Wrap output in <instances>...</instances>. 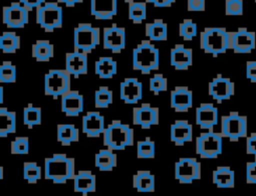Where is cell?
Returning <instances> with one entry per match:
<instances>
[{"label": "cell", "instance_id": "cell-1", "mask_svg": "<svg viewBox=\"0 0 256 196\" xmlns=\"http://www.w3.org/2000/svg\"><path fill=\"white\" fill-rule=\"evenodd\" d=\"M76 175L74 158L56 153L44 160V178L54 184H64Z\"/></svg>", "mask_w": 256, "mask_h": 196}, {"label": "cell", "instance_id": "cell-2", "mask_svg": "<svg viewBox=\"0 0 256 196\" xmlns=\"http://www.w3.org/2000/svg\"><path fill=\"white\" fill-rule=\"evenodd\" d=\"M104 145L112 151L124 150L134 144V130L120 121H112L102 133Z\"/></svg>", "mask_w": 256, "mask_h": 196}, {"label": "cell", "instance_id": "cell-3", "mask_svg": "<svg viewBox=\"0 0 256 196\" xmlns=\"http://www.w3.org/2000/svg\"><path fill=\"white\" fill-rule=\"evenodd\" d=\"M160 64V52L150 40H143L133 50V68L143 74H149L158 70Z\"/></svg>", "mask_w": 256, "mask_h": 196}, {"label": "cell", "instance_id": "cell-4", "mask_svg": "<svg viewBox=\"0 0 256 196\" xmlns=\"http://www.w3.org/2000/svg\"><path fill=\"white\" fill-rule=\"evenodd\" d=\"M229 32L224 28H206L200 34V48L209 54L218 56L229 50Z\"/></svg>", "mask_w": 256, "mask_h": 196}, {"label": "cell", "instance_id": "cell-5", "mask_svg": "<svg viewBox=\"0 0 256 196\" xmlns=\"http://www.w3.org/2000/svg\"><path fill=\"white\" fill-rule=\"evenodd\" d=\"M100 42V32L98 28L90 24H80L74 32V50L90 54Z\"/></svg>", "mask_w": 256, "mask_h": 196}, {"label": "cell", "instance_id": "cell-6", "mask_svg": "<svg viewBox=\"0 0 256 196\" xmlns=\"http://www.w3.org/2000/svg\"><path fill=\"white\" fill-rule=\"evenodd\" d=\"M36 24L46 32H54L62 26V8L56 2H44L36 8Z\"/></svg>", "mask_w": 256, "mask_h": 196}, {"label": "cell", "instance_id": "cell-7", "mask_svg": "<svg viewBox=\"0 0 256 196\" xmlns=\"http://www.w3.org/2000/svg\"><path fill=\"white\" fill-rule=\"evenodd\" d=\"M72 76L64 70H50L44 74V94L58 99L70 90Z\"/></svg>", "mask_w": 256, "mask_h": 196}, {"label": "cell", "instance_id": "cell-8", "mask_svg": "<svg viewBox=\"0 0 256 196\" xmlns=\"http://www.w3.org/2000/svg\"><path fill=\"white\" fill-rule=\"evenodd\" d=\"M221 136L237 142L247 136V117L231 112L221 119Z\"/></svg>", "mask_w": 256, "mask_h": 196}, {"label": "cell", "instance_id": "cell-9", "mask_svg": "<svg viewBox=\"0 0 256 196\" xmlns=\"http://www.w3.org/2000/svg\"><path fill=\"white\" fill-rule=\"evenodd\" d=\"M221 134L209 131L202 133L196 139V153L204 159L217 158L223 149Z\"/></svg>", "mask_w": 256, "mask_h": 196}, {"label": "cell", "instance_id": "cell-10", "mask_svg": "<svg viewBox=\"0 0 256 196\" xmlns=\"http://www.w3.org/2000/svg\"><path fill=\"white\" fill-rule=\"evenodd\" d=\"M30 12L20 2H12L2 8V22L8 28H24L30 22Z\"/></svg>", "mask_w": 256, "mask_h": 196}, {"label": "cell", "instance_id": "cell-11", "mask_svg": "<svg viewBox=\"0 0 256 196\" xmlns=\"http://www.w3.org/2000/svg\"><path fill=\"white\" fill-rule=\"evenodd\" d=\"M175 178L181 184H191L201 178V163L195 158H181L175 164Z\"/></svg>", "mask_w": 256, "mask_h": 196}, {"label": "cell", "instance_id": "cell-12", "mask_svg": "<svg viewBox=\"0 0 256 196\" xmlns=\"http://www.w3.org/2000/svg\"><path fill=\"white\" fill-rule=\"evenodd\" d=\"M229 50L236 54H250L256 46V38L253 32L245 28H239L235 32H229Z\"/></svg>", "mask_w": 256, "mask_h": 196}, {"label": "cell", "instance_id": "cell-13", "mask_svg": "<svg viewBox=\"0 0 256 196\" xmlns=\"http://www.w3.org/2000/svg\"><path fill=\"white\" fill-rule=\"evenodd\" d=\"M126 34L124 28L112 24L104 28L102 46L104 50H110L112 54H120L126 48Z\"/></svg>", "mask_w": 256, "mask_h": 196}, {"label": "cell", "instance_id": "cell-14", "mask_svg": "<svg viewBox=\"0 0 256 196\" xmlns=\"http://www.w3.org/2000/svg\"><path fill=\"white\" fill-rule=\"evenodd\" d=\"M234 82L221 74H218L208 84V92L218 103L230 100L234 94Z\"/></svg>", "mask_w": 256, "mask_h": 196}, {"label": "cell", "instance_id": "cell-15", "mask_svg": "<svg viewBox=\"0 0 256 196\" xmlns=\"http://www.w3.org/2000/svg\"><path fill=\"white\" fill-rule=\"evenodd\" d=\"M160 113L159 109L150 104H143L141 107L133 110V123L143 129H150L152 126L159 124Z\"/></svg>", "mask_w": 256, "mask_h": 196}, {"label": "cell", "instance_id": "cell-16", "mask_svg": "<svg viewBox=\"0 0 256 196\" xmlns=\"http://www.w3.org/2000/svg\"><path fill=\"white\" fill-rule=\"evenodd\" d=\"M120 98L126 104H136L143 98V84L135 78H124L120 84Z\"/></svg>", "mask_w": 256, "mask_h": 196}, {"label": "cell", "instance_id": "cell-17", "mask_svg": "<svg viewBox=\"0 0 256 196\" xmlns=\"http://www.w3.org/2000/svg\"><path fill=\"white\" fill-rule=\"evenodd\" d=\"M84 96L78 90H70L60 96L62 112L68 117H78L84 111Z\"/></svg>", "mask_w": 256, "mask_h": 196}, {"label": "cell", "instance_id": "cell-18", "mask_svg": "<svg viewBox=\"0 0 256 196\" xmlns=\"http://www.w3.org/2000/svg\"><path fill=\"white\" fill-rule=\"evenodd\" d=\"M193 106V92L187 86H176L170 94V107L176 112H187Z\"/></svg>", "mask_w": 256, "mask_h": 196}, {"label": "cell", "instance_id": "cell-19", "mask_svg": "<svg viewBox=\"0 0 256 196\" xmlns=\"http://www.w3.org/2000/svg\"><path fill=\"white\" fill-rule=\"evenodd\" d=\"M104 118L98 112H88L82 121V133L90 138H98L104 131Z\"/></svg>", "mask_w": 256, "mask_h": 196}, {"label": "cell", "instance_id": "cell-20", "mask_svg": "<svg viewBox=\"0 0 256 196\" xmlns=\"http://www.w3.org/2000/svg\"><path fill=\"white\" fill-rule=\"evenodd\" d=\"M88 54L80 52H72L66 54V70L74 78L88 74Z\"/></svg>", "mask_w": 256, "mask_h": 196}, {"label": "cell", "instance_id": "cell-21", "mask_svg": "<svg viewBox=\"0 0 256 196\" xmlns=\"http://www.w3.org/2000/svg\"><path fill=\"white\" fill-rule=\"evenodd\" d=\"M118 14V0H90V14L98 20H110Z\"/></svg>", "mask_w": 256, "mask_h": 196}, {"label": "cell", "instance_id": "cell-22", "mask_svg": "<svg viewBox=\"0 0 256 196\" xmlns=\"http://www.w3.org/2000/svg\"><path fill=\"white\" fill-rule=\"evenodd\" d=\"M196 124L206 130H211L218 124V110L213 104H201L196 110Z\"/></svg>", "mask_w": 256, "mask_h": 196}, {"label": "cell", "instance_id": "cell-23", "mask_svg": "<svg viewBox=\"0 0 256 196\" xmlns=\"http://www.w3.org/2000/svg\"><path fill=\"white\" fill-rule=\"evenodd\" d=\"M193 52L183 44H176L170 50V64L178 70H185L192 66Z\"/></svg>", "mask_w": 256, "mask_h": 196}, {"label": "cell", "instance_id": "cell-24", "mask_svg": "<svg viewBox=\"0 0 256 196\" xmlns=\"http://www.w3.org/2000/svg\"><path fill=\"white\" fill-rule=\"evenodd\" d=\"M193 139L192 125L187 121L178 120L170 127V140L176 146H184Z\"/></svg>", "mask_w": 256, "mask_h": 196}, {"label": "cell", "instance_id": "cell-25", "mask_svg": "<svg viewBox=\"0 0 256 196\" xmlns=\"http://www.w3.org/2000/svg\"><path fill=\"white\" fill-rule=\"evenodd\" d=\"M74 192L86 195L90 192H94L96 189V175L88 170L78 171L72 178Z\"/></svg>", "mask_w": 256, "mask_h": 196}, {"label": "cell", "instance_id": "cell-26", "mask_svg": "<svg viewBox=\"0 0 256 196\" xmlns=\"http://www.w3.org/2000/svg\"><path fill=\"white\" fill-rule=\"evenodd\" d=\"M16 132V114L6 107H0V138H6Z\"/></svg>", "mask_w": 256, "mask_h": 196}, {"label": "cell", "instance_id": "cell-27", "mask_svg": "<svg viewBox=\"0 0 256 196\" xmlns=\"http://www.w3.org/2000/svg\"><path fill=\"white\" fill-rule=\"evenodd\" d=\"M56 139L62 146H70L80 139V131L74 124H58L56 127Z\"/></svg>", "mask_w": 256, "mask_h": 196}, {"label": "cell", "instance_id": "cell-28", "mask_svg": "<svg viewBox=\"0 0 256 196\" xmlns=\"http://www.w3.org/2000/svg\"><path fill=\"white\" fill-rule=\"evenodd\" d=\"M213 183L219 188H233L235 173L228 166H219L213 171Z\"/></svg>", "mask_w": 256, "mask_h": 196}, {"label": "cell", "instance_id": "cell-29", "mask_svg": "<svg viewBox=\"0 0 256 196\" xmlns=\"http://www.w3.org/2000/svg\"><path fill=\"white\" fill-rule=\"evenodd\" d=\"M94 72L100 78H112L118 72L116 62L110 56H102L94 64Z\"/></svg>", "mask_w": 256, "mask_h": 196}, {"label": "cell", "instance_id": "cell-30", "mask_svg": "<svg viewBox=\"0 0 256 196\" xmlns=\"http://www.w3.org/2000/svg\"><path fill=\"white\" fill-rule=\"evenodd\" d=\"M146 36L155 42H163L168 38V24L163 20H155L146 24Z\"/></svg>", "mask_w": 256, "mask_h": 196}, {"label": "cell", "instance_id": "cell-31", "mask_svg": "<svg viewBox=\"0 0 256 196\" xmlns=\"http://www.w3.org/2000/svg\"><path fill=\"white\" fill-rule=\"evenodd\" d=\"M133 186L138 192H154L155 177L150 171H138L133 177Z\"/></svg>", "mask_w": 256, "mask_h": 196}, {"label": "cell", "instance_id": "cell-32", "mask_svg": "<svg viewBox=\"0 0 256 196\" xmlns=\"http://www.w3.org/2000/svg\"><path fill=\"white\" fill-rule=\"evenodd\" d=\"M54 54V46L50 40H40L32 44V58L38 62H50Z\"/></svg>", "mask_w": 256, "mask_h": 196}, {"label": "cell", "instance_id": "cell-33", "mask_svg": "<svg viewBox=\"0 0 256 196\" xmlns=\"http://www.w3.org/2000/svg\"><path fill=\"white\" fill-rule=\"evenodd\" d=\"M116 155L108 148L100 150V152L94 156V164L100 171H112V169L116 166Z\"/></svg>", "mask_w": 256, "mask_h": 196}, {"label": "cell", "instance_id": "cell-34", "mask_svg": "<svg viewBox=\"0 0 256 196\" xmlns=\"http://www.w3.org/2000/svg\"><path fill=\"white\" fill-rule=\"evenodd\" d=\"M20 48V36L14 32H6L0 36V50L6 54H14Z\"/></svg>", "mask_w": 256, "mask_h": 196}, {"label": "cell", "instance_id": "cell-35", "mask_svg": "<svg viewBox=\"0 0 256 196\" xmlns=\"http://www.w3.org/2000/svg\"><path fill=\"white\" fill-rule=\"evenodd\" d=\"M42 121V108L36 107L32 104H28L24 109V124L32 129L34 126L40 125Z\"/></svg>", "mask_w": 256, "mask_h": 196}, {"label": "cell", "instance_id": "cell-36", "mask_svg": "<svg viewBox=\"0 0 256 196\" xmlns=\"http://www.w3.org/2000/svg\"><path fill=\"white\" fill-rule=\"evenodd\" d=\"M42 176V167L36 162L24 163V179L30 184H36Z\"/></svg>", "mask_w": 256, "mask_h": 196}, {"label": "cell", "instance_id": "cell-37", "mask_svg": "<svg viewBox=\"0 0 256 196\" xmlns=\"http://www.w3.org/2000/svg\"><path fill=\"white\" fill-rule=\"evenodd\" d=\"M112 92L108 86H100L94 92V106L98 109H106L112 103Z\"/></svg>", "mask_w": 256, "mask_h": 196}, {"label": "cell", "instance_id": "cell-38", "mask_svg": "<svg viewBox=\"0 0 256 196\" xmlns=\"http://www.w3.org/2000/svg\"><path fill=\"white\" fill-rule=\"evenodd\" d=\"M147 18V6L144 2H130L129 20L134 24H139Z\"/></svg>", "mask_w": 256, "mask_h": 196}, {"label": "cell", "instance_id": "cell-39", "mask_svg": "<svg viewBox=\"0 0 256 196\" xmlns=\"http://www.w3.org/2000/svg\"><path fill=\"white\" fill-rule=\"evenodd\" d=\"M16 82V66L12 62L0 64V84H14Z\"/></svg>", "mask_w": 256, "mask_h": 196}, {"label": "cell", "instance_id": "cell-40", "mask_svg": "<svg viewBox=\"0 0 256 196\" xmlns=\"http://www.w3.org/2000/svg\"><path fill=\"white\" fill-rule=\"evenodd\" d=\"M137 157L140 159H152L155 157V143L150 138L139 141L137 144Z\"/></svg>", "mask_w": 256, "mask_h": 196}, {"label": "cell", "instance_id": "cell-41", "mask_svg": "<svg viewBox=\"0 0 256 196\" xmlns=\"http://www.w3.org/2000/svg\"><path fill=\"white\" fill-rule=\"evenodd\" d=\"M179 36L184 40H192L197 36V24L192 20H184L179 24Z\"/></svg>", "mask_w": 256, "mask_h": 196}, {"label": "cell", "instance_id": "cell-42", "mask_svg": "<svg viewBox=\"0 0 256 196\" xmlns=\"http://www.w3.org/2000/svg\"><path fill=\"white\" fill-rule=\"evenodd\" d=\"M150 90L156 96L162 92H166L168 88V80L162 74H156L150 78L149 82Z\"/></svg>", "mask_w": 256, "mask_h": 196}, {"label": "cell", "instance_id": "cell-43", "mask_svg": "<svg viewBox=\"0 0 256 196\" xmlns=\"http://www.w3.org/2000/svg\"><path fill=\"white\" fill-rule=\"evenodd\" d=\"M12 154L28 155L30 152V139L28 137H16L12 141Z\"/></svg>", "mask_w": 256, "mask_h": 196}, {"label": "cell", "instance_id": "cell-44", "mask_svg": "<svg viewBox=\"0 0 256 196\" xmlns=\"http://www.w3.org/2000/svg\"><path fill=\"white\" fill-rule=\"evenodd\" d=\"M226 16H236L243 14V0H225Z\"/></svg>", "mask_w": 256, "mask_h": 196}, {"label": "cell", "instance_id": "cell-45", "mask_svg": "<svg viewBox=\"0 0 256 196\" xmlns=\"http://www.w3.org/2000/svg\"><path fill=\"white\" fill-rule=\"evenodd\" d=\"M246 182L256 184V160L246 164Z\"/></svg>", "mask_w": 256, "mask_h": 196}, {"label": "cell", "instance_id": "cell-46", "mask_svg": "<svg viewBox=\"0 0 256 196\" xmlns=\"http://www.w3.org/2000/svg\"><path fill=\"white\" fill-rule=\"evenodd\" d=\"M206 0H187V10L189 12H204Z\"/></svg>", "mask_w": 256, "mask_h": 196}, {"label": "cell", "instance_id": "cell-47", "mask_svg": "<svg viewBox=\"0 0 256 196\" xmlns=\"http://www.w3.org/2000/svg\"><path fill=\"white\" fill-rule=\"evenodd\" d=\"M246 152L256 157V133H252L246 139Z\"/></svg>", "mask_w": 256, "mask_h": 196}, {"label": "cell", "instance_id": "cell-48", "mask_svg": "<svg viewBox=\"0 0 256 196\" xmlns=\"http://www.w3.org/2000/svg\"><path fill=\"white\" fill-rule=\"evenodd\" d=\"M246 76L251 82H256V60L247 62Z\"/></svg>", "mask_w": 256, "mask_h": 196}, {"label": "cell", "instance_id": "cell-49", "mask_svg": "<svg viewBox=\"0 0 256 196\" xmlns=\"http://www.w3.org/2000/svg\"><path fill=\"white\" fill-rule=\"evenodd\" d=\"M20 2L32 12V10L38 8V6L44 4L46 2V0H20Z\"/></svg>", "mask_w": 256, "mask_h": 196}, {"label": "cell", "instance_id": "cell-50", "mask_svg": "<svg viewBox=\"0 0 256 196\" xmlns=\"http://www.w3.org/2000/svg\"><path fill=\"white\" fill-rule=\"evenodd\" d=\"M146 2L153 4L155 8H170L175 4L176 0H146Z\"/></svg>", "mask_w": 256, "mask_h": 196}, {"label": "cell", "instance_id": "cell-51", "mask_svg": "<svg viewBox=\"0 0 256 196\" xmlns=\"http://www.w3.org/2000/svg\"><path fill=\"white\" fill-rule=\"evenodd\" d=\"M84 0H58V4H64L66 8H74L76 4H80Z\"/></svg>", "mask_w": 256, "mask_h": 196}, {"label": "cell", "instance_id": "cell-52", "mask_svg": "<svg viewBox=\"0 0 256 196\" xmlns=\"http://www.w3.org/2000/svg\"><path fill=\"white\" fill-rule=\"evenodd\" d=\"M4 90L2 86V84H0V106L4 104Z\"/></svg>", "mask_w": 256, "mask_h": 196}, {"label": "cell", "instance_id": "cell-53", "mask_svg": "<svg viewBox=\"0 0 256 196\" xmlns=\"http://www.w3.org/2000/svg\"><path fill=\"white\" fill-rule=\"evenodd\" d=\"M4 167L0 165V181L4 180Z\"/></svg>", "mask_w": 256, "mask_h": 196}, {"label": "cell", "instance_id": "cell-54", "mask_svg": "<svg viewBox=\"0 0 256 196\" xmlns=\"http://www.w3.org/2000/svg\"><path fill=\"white\" fill-rule=\"evenodd\" d=\"M126 2H128V4H130V2H134V0H124Z\"/></svg>", "mask_w": 256, "mask_h": 196}, {"label": "cell", "instance_id": "cell-55", "mask_svg": "<svg viewBox=\"0 0 256 196\" xmlns=\"http://www.w3.org/2000/svg\"><path fill=\"white\" fill-rule=\"evenodd\" d=\"M254 2H256V0H254Z\"/></svg>", "mask_w": 256, "mask_h": 196}]
</instances>
